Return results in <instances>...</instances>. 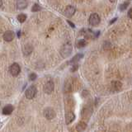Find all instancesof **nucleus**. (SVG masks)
I'll return each instance as SVG.
<instances>
[{
  "label": "nucleus",
  "instance_id": "24",
  "mask_svg": "<svg viewBox=\"0 0 132 132\" xmlns=\"http://www.w3.org/2000/svg\"><path fill=\"white\" fill-rule=\"evenodd\" d=\"M116 20H117V18H114V19H112V21H111V23H112V22H116Z\"/></svg>",
  "mask_w": 132,
  "mask_h": 132
},
{
  "label": "nucleus",
  "instance_id": "19",
  "mask_svg": "<svg viewBox=\"0 0 132 132\" xmlns=\"http://www.w3.org/2000/svg\"><path fill=\"white\" fill-rule=\"evenodd\" d=\"M36 74L35 73H31L30 75H29V79H30L31 81H33V80H36Z\"/></svg>",
  "mask_w": 132,
  "mask_h": 132
},
{
  "label": "nucleus",
  "instance_id": "8",
  "mask_svg": "<svg viewBox=\"0 0 132 132\" xmlns=\"http://www.w3.org/2000/svg\"><path fill=\"white\" fill-rule=\"evenodd\" d=\"M74 12H75V7L72 5H69V6H67L64 10V15L66 16H68V18H70V16H72Z\"/></svg>",
  "mask_w": 132,
  "mask_h": 132
},
{
  "label": "nucleus",
  "instance_id": "13",
  "mask_svg": "<svg viewBox=\"0 0 132 132\" xmlns=\"http://www.w3.org/2000/svg\"><path fill=\"white\" fill-rule=\"evenodd\" d=\"M27 6V1H24V0H20V1L16 2V7L18 9H24L26 8Z\"/></svg>",
  "mask_w": 132,
  "mask_h": 132
},
{
  "label": "nucleus",
  "instance_id": "20",
  "mask_svg": "<svg viewBox=\"0 0 132 132\" xmlns=\"http://www.w3.org/2000/svg\"><path fill=\"white\" fill-rule=\"evenodd\" d=\"M78 64H73V66H72V68H71V71L72 72H73V71H76V70L78 69Z\"/></svg>",
  "mask_w": 132,
  "mask_h": 132
},
{
  "label": "nucleus",
  "instance_id": "21",
  "mask_svg": "<svg viewBox=\"0 0 132 132\" xmlns=\"http://www.w3.org/2000/svg\"><path fill=\"white\" fill-rule=\"evenodd\" d=\"M128 16H129L130 18L132 19V8H130V9L129 10V12H128Z\"/></svg>",
  "mask_w": 132,
  "mask_h": 132
},
{
  "label": "nucleus",
  "instance_id": "1",
  "mask_svg": "<svg viewBox=\"0 0 132 132\" xmlns=\"http://www.w3.org/2000/svg\"><path fill=\"white\" fill-rule=\"evenodd\" d=\"M36 93H37V89L36 88V86L31 85L26 90V92H25V96H26L27 99H32L33 97H36Z\"/></svg>",
  "mask_w": 132,
  "mask_h": 132
},
{
  "label": "nucleus",
  "instance_id": "3",
  "mask_svg": "<svg viewBox=\"0 0 132 132\" xmlns=\"http://www.w3.org/2000/svg\"><path fill=\"white\" fill-rule=\"evenodd\" d=\"M44 116L48 120H52L55 117V111L51 107H47L44 111Z\"/></svg>",
  "mask_w": 132,
  "mask_h": 132
},
{
  "label": "nucleus",
  "instance_id": "6",
  "mask_svg": "<svg viewBox=\"0 0 132 132\" xmlns=\"http://www.w3.org/2000/svg\"><path fill=\"white\" fill-rule=\"evenodd\" d=\"M54 88H55L54 82L52 81H48L44 86V92L47 94H51L53 92Z\"/></svg>",
  "mask_w": 132,
  "mask_h": 132
},
{
  "label": "nucleus",
  "instance_id": "2",
  "mask_svg": "<svg viewBox=\"0 0 132 132\" xmlns=\"http://www.w3.org/2000/svg\"><path fill=\"white\" fill-rule=\"evenodd\" d=\"M71 52H72V45L70 43H66L64 45V46L62 47L60 54L63 57L66 58L70 55Z\"/></svg>",
  "mask_w": 132,
  "mask_h": 132
},
{
  "label": "nucleus",
  "instance_id": "25",
  "mask_svg": "<svg viewBox=\"0 0 132 132\" xmlns=\"http://www.w3.org/2000/svg\"><path fill=\"white\" fill-rule=\"evenodd\" d=\"M2 5H3V2L1 1V0H0V7H2Z\"/></svg>",
  "mask_w": 132,
  "mask_h": 132
},
{
  "label": "nucleus",
  "instance_id": "22",
  "mask_svg": "<svg viewBox=\"0 0 132 132\" xmlns=\"http://www.w3.org/2000/svg\"><path fill=\"white\" fill-rule=\"evenodd\" d=\"M68 23L70 25V26H71V27H73H73H75V26H74V24L72 23L71 22H69V21H68Z\"/></svg>",
  "mask_w": 132,
  "mask_h": 132
},
{
  "label": "nucleus",
  "instance_id": "11",
  "mask_svg": "<svg viewBox=\"0 0 132 132\" xmlns=\"http://www.w3.org/2000/svg\"><path fill=\"white\" fill-rule=\"evenodd\" d=\"M86 127H87V124L85 122H84V121H80V122H78L77 124L76 130H77L78 132H82V131L85 130Z\"/></svg>",
  "mask_w": 132,
  "mask_h": 132
},
{
  "label": "nucleus",
  "instance_id": "9",
  "mask_svg": "<svg viewBox=\"0 0 132 132\" xmlns=\"http://www.w3.org/2000/svg\"><path fill=\"white\" fill-rule=\"evenodd\" d=\"M74 118H75V116H74V114L72 112V111H69V112H67V113H66V115H65L66 124H67V125H69V124L73 122Z\"/></svg>",
  "mask_w": 132,
  "mask_h": 132
},
{
  "label": "nucleus",
  "instance_id": "16",
  "mask_svg": "<svg viewBox=\"0 0 132 132\" xmlns=\"http://www.w3.org/2000/svg\"><path fill=\"white\" fill-rule=\"evenodd\" d=\"M18 22H24L25 21L27 20V15L26 14H19L18 16Z\"/></svg>",
  "mask_w": 132,
  "mask_h": 132
},
{
  "label": "nucleus",
  "instance_id": "23",
  "mask_svg": "<svg viewBox=\"0 0 132 132\" xmlns=\"http://www.w3.org/2000/svg\"><path fill=\"white\" fill-rule=\"evenodd\" d=\"M20 36H21V32L18 31V37H20Z\"/></svg>",
  "mask_w": 132,
  "mask_h": 132
},
{
  "label": "nucleus",
  "instance_id": "10",
  "mask_svg": "<svg viewBox=\"0 0 132 132\" xmlns=\"http://www.w3.org/2000/svg\"><path fill=\"white\" fill-rule=\"evenodd\" d=\"M13 111V106L11 104H7L3 108V113L4 115H10Z\"/></svg>",
  "mask_w": 132,
  "mask_h": 132
},
{
  "label": "nucleus",
  "instance_id": "7",
  "mask_svg": "<svg viewBox=\"0 0 132 132\" xmlns=\"http://www.w3.org/2000/svg\"><path fill=\"white\" fill-rule=\"evenodd\" d=\"M14 39V32L12 31H7L3 34V40L7 42H10Z\"/></svg>",
  "mask_w": 132,
  "mask_h": 132
},
{
  "label": "nucleus",
  "instance_id": "17",
  "mask_svg": "<svg viewBox=\"0 0 132 132\" xmlns=\"http://www.w3.org/2000/svg\"><path fill=\"white\" fill-rule=\"evenodd\" d=\"M129 2H125L124 3H122V4H121L120 5V7H119V9L121 10V11H124V10H126V7H127V6L129 5Z\"/></svg>",
  "mask_w": 132,
  "mask_h": 132
},
{
  "label": "nucleus",
  "instance_id": "14",
  "mask_svg": "<svg viewBox=\"0 0 132 132\" xmlns=\"http://www.w3.org/2000/svg\"><path fill=\"white\" fill-rule=\"evenodd\" d=\"M121 82H118V81H114L111 82V87L114 90H120L121 88Z\"/></svg>",
  "mask_w": 132,
  "mask_h": 132
},
{
  "label": "nucleus",
  "instance_id": "15",
  "mask_svg": "<svg viewBox=\"0 0 132 132\" xmlns=\"http://www.w3.org/2000/svg\"><path fill=\"white\" fill-rule=\"evenodd\" d=\"M86 45H87V41L85 40H84V39L78 40V42H77V46H78V48H82V47L86 46Z\"/></svg>",
  "mask_w": 132,
  "mask_h": 132
},
{
  "label": "nucleus",
  "instance_id": "18",
  "mask_svg": "<svg viewBox=\"0 0 132 132\" xmlns=\"http://www.w3.org/2000/svg\"><path fill=\"white\" fill-rule=\"evenodd\" d=\"M41 9V7L39 5V4H37V3H35L34 5L32 6V8H31V11L32 12H38Z\"/></svg>",
  "mask_w": 132,
  "mask_h": 132
},
{
  "label": "nucleus",
  "instance_id": "4",
  "mask_svg": "<svg viewBox=\"0 0 132 132\" xmlns=\"http://www.w3.org/2000/svg\"><path fill=\"white\" fill-rule=\"evenodd\" d=\"M100 16H98V14L97 13H93L91 14L89 16V23L92 26H97L99 23H100Z\"/></svg>",
  "mask_w": 132,
  "mask_h": 132
},
{
  "label": "nucleus",
  "instance_id": "5",
  "mask_svg": "<svg viewBox=\"0 0 132 132\" xmlns=\"http://www.w3.org/2000/svg\"><path fill=\"white\" fill-rule=\"evenodd\" d=\"M21 71V68L18 63H13L10 67V73L12 76H18Z\"/></svg>",
  "mask_w": 132,
  "mask_h": 132
},
{
  "label": "nucleus",
  "instance_id": "12",
  "mask_svg": "<svg viewBox=\"0 0 132 132\" xmlns=\"http://www.w3.org/2000/svg\"><path fill=\"white\" fill-rule=\"evenodd\" d=\"M82 57H84V55H82V54H78V55H76L75 56H73L72 58V60L69 61V64H75L77 62H78L82 59Z\"/></svg>",
  "mask_w": 132,
  "mask_h": 132
}]
</instances>
